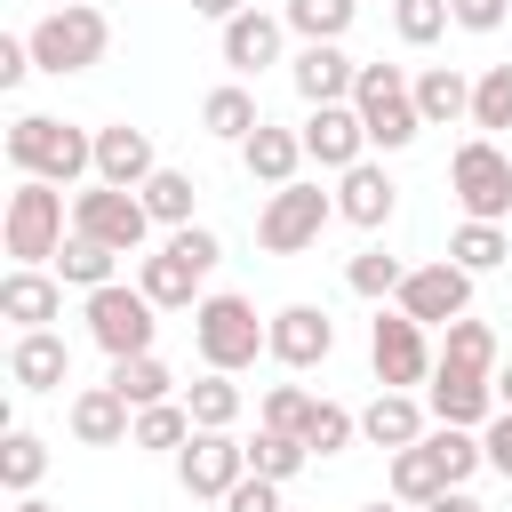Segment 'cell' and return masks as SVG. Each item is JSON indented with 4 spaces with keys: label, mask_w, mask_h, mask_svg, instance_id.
<instances>
[{
    "label": "cell",
    "mask_w": 512,
    "mask_h": 512,
    "mask_svg": "<svg viewBox=\"0 0 512 512\" xmlns=\"http://www.w3.org/2000/svg\"><path fill=\"white\" fill-rule=\"evenodd\" d=\"M192 344H200V360H208V368L240 376V368H256V360L272 352V320H256V304H248V296L216 288V296H200V304H192Z\"/></svg>",
    "instance_id": "1"
},
{
    "label": "cell",
    "mask_w": 512,
    "mask_h": 512,
    "mask_svg": "<svg viewBox=\"0 0 512 512\" xmlns=\"http://www.w3.org/2000/svg\"><path fill=\"white\" fill-rule=\"evenodd\" d=\"M8 160H16L24 176L80 184V176H96V136L72 128V120H48V112H16V128H8Z\"/></svg>",
    "instance_id": "2"
},
{
    "label": "cell",
    "mask_w": 512,
    "mask_h": 512,
    "mask_svg": "<svg viewBox=\"0 0 512 512\" xmlns=\"http://www.w3.org/2000/svg\"><path fill=\"white\" fill-rule=\"evenodd\" d=\"M24 40H32V64L64 80V72H88V64H104V48H112V24H104V8H96V0H56V8H48V16H40Z\"/></svg>",
    "instance_id": "3"
},
{
    "label": "cell",
    "mask_w": 512,
    "mask_h": 512,
    "mask_svg": "<svg viewBox=\"0 0 512 512\" xmlns=\"http://www.w3.org/2000/svg\"><path fill=\"white\" fill-rule=\"evenodd\" d=\"M352 104H360V120H368V144H376V152H408V144L424 136L416 80H408L400 64H360V80H352Z\"/></svg>",
    "instance_id": "4"
},
{
    "label": "cell",
    "mask_w": 512,
    "mask_h": 512,
    "mask_svg": "<svg viewBox=\"0 0 512 512\" xmlns=\"http://www.w3.org/2000/svg\"><path fill=\"white\" fill-rule=\"evenodd\" d=\"M0 240H8V256H16V264H56V248L72 240V232H64V184H48V176H24V184L8 192Z\"/></svg>",
    "instance_id": "5"
},
{
    "label": "cell",
    "mask_w": 512,
    "mask_h": 512,
    "mask_svg": "<svg viewBox=\"0 0 512 512\" xmlns=\"http://www.w3.org/2000/svg\"><path fill=\"white\" fill-rule=\"evenodd\" d=\"M448 192H456V208H464V216L504 224V216H512V152H504L496 136L456 144V160H448Z\"/></svg>",
    "instance_id": "6"
},
{
    "label": "cell",
    "mask_w": 512,
    "mask_h": 512,
    "mask_svg": "<svg viewBox=\"0 0 512 512\" xmlns=\"http://www.w3.org/2000/svg\"><path fill=\"white\" fill-rule=\"evenodd\" d=\"M328 216H336V192H320V184H272V200L256 216V248L264 256H304L328 232Z\"/></svg>",
    "instance_id": "7"
},
{
    "label": "cell",
    "mask_w": 512,
    "mask_h": 512,
    "mask_svg": "<svg viewBox=\"0 0 512 512\" xmlns=\"http://www.w3.org/2000/svg\"><path fill=\"white\" fill-rule=\"evenodd\" d=\"M152 336H160V304L144 288H120V280L88 288V344L96 352L128 360V352H152Z\"/></svg>",
    "instance_id": "8"
},
{
    "label": "cell",
    "mask_w": 512,
    "mask_h": 512,
    "mask_svg": "<svg viewBox=\"0 0 512 512\" xmlns=\"http://www.w3.org/2000/svg\"><path fill=\"white\" fill-rule=\"evenodd\" d=\"M72 232H88V240H104V248H120V256H136L144 248V232H152V208H144V192H128V184H88V192H72Z\"/></svg>",
    "instance_id": "9"
},
{
    "label": "cell",
    "mask_w": 512,
    "mask_h": 512,
    "mask_svg": "<svg viewBox=\"0 0 512 512\" xmlns=\"http://www.w3.org/2000/svg\"><path fill=\"white\" fill-rule=\"evenodd\" d=\"M368 368H376V384L408 392V384H432L440 352L424 344V320H408V312L392 304V312H376V328H368Z\"/></svg>",
    "instance_id": "10"
},
{
    "label": "cell",
    "mask_w": 512,
    "mask_h": 512,
    "mask_svg": "<svg viewBox=\"0 0 512 512\" xmlns=\"http://www.w3.org/2000/svg\"><path fill=\"white\" fill-rule=\"evenodd\" d=\"M472 280H480V272H464L456 256L416 264V272L400 280V312H408V320H424V328H448V320H464V312H472Z\"/></svg>",
    "instance_id": "11"
},
{
    "label": "cell",
    "mask_w": 512,
    "mask_h": 512,
    "mask_svg": "<svg viewBox=\"0 0 512 512\" xmlns=\"http://www.w3.org/2000/svg\"><path fill=\"white\" fill-rule=\"evenodd\" d=\"M176 480H184V496H232L240 480H248V440H232V432H192L184 448H176Z\"/></svg>",
    "instance_id": "12"
},
{
    "label": "cell",
    "mask_w": 512,
    "mask_h": 512,
    "mask_svg": "<svg viewBox=\"0 0 512 512\" xmlns=\"http://www.w3.org/2000/svg\"><path fill=\"white\" fill-rule=\"evenodd\" d=\"M304 160H320V168H352V160H368V120H360V104H312V120H304Z\"/></svg>",
    "instance_id": "13"
},
{
    "label": "cell",
    "mask_w": 512,
    "mask_h": 512,
    "mask_svg": "<svg viewBox=\"0 0 512 512\" xmlns=\"http://www.w3.org/2000/svg\"><path fill=\"white\" fill-rule=\"evenodd\" d=\"M288 80H296V96H304V104H352L360 64L344 56V40H304V48H296V64H288Z\"/></svg>",
    "instance_id": "14"
},
{
    "label": "cell",
    "mask_w": 512,
    "mask_h": 512,
    "mask_svg": "<svg viewBox=\"0 0 512 512\" xmlns=\"http://www.w3.org/2000/svg\"><path fill=\"white\" fill-rule=\"evenodd\" d=\"M336 352V320L320 304H280L272 312V360L280 368H320Z\"/></svg>",
    "instance_id": "15"
},
{
    "label": "cell",
    "mask_w": 512,
    "mask_h": 512,
    "mask_svg": "<svg viewBox=\"0 0 512 512\" xmlns=\"http://www.w3.org/2000/svg\"><path fill=\"white\" fill-rule=\"evenodd\" d=\"M8 376H16V392H64L72 384V344L56 328H16Z\"/></svg>",
    "instance_id": "16"
},
{
    "label": "cell",
    "mask_w": 512,
    "mask_h": 512,
    "mask_svg": "<svg viewBox=\"0 0 512 512\" xmlns=\"http://www.w3.org/2000/svg\"><path fill=\"white\" fill-rule=\"evenodd\" d=\"M504 400H496V376H472V368H432V416L440 424H464V432H480L488 416H496Z\"/></svg>",
    "instance_id": "17"
},
{
    "label": "cell",
    "mask_w": 512,
    "mask_h": 512,
    "mask_svg": "<svg viewBox=\"0 0 512 512\" xmlns=\"http://www.w3.org/2000/svg\"><path fill=\"white\" fill-rule=\"evenodd\" d=\"M392 208H400V184H392L376 160H352V168L336 176V216H344V224L376 232V224H392Z\"/></svg>",
    "instance_id": "18"
},
{
    "label": "cell",
    "mask_w": 512,
    "mask_h": 512,
    "mask_svg": "<svg viewBox=\"0 0 512 512\" xmlns=\"http://www.w3.org/2000/svg\"><path fill=\"white\" fill-rule=\"evenodd\" d=\"M72 440L80 448H120V440H136V408L112 384H88V392H72Z\"/></svg>",
    "instance_id": "19"
},
{
    "label": "cell",
    "mask_w": 512,
    "mask_h": 512,
    "mask_svg": "<svg viewBox=\"0 0 512 512\" xmlns=\"http://www.w3.org/2000/svg\"><path fill=\"white\" fill-rule=\"evenodd\" d=\"M56 312H64V280H56V272L16 264V272L0 280V320H16V328H48Z\"/></svg>",
    "instance_id": "20"
},
{
    "label": "cell",
    "mask_w": 512,
    "mask_h": 512,
    "mask_svg": "<svg viewBox=\"0 0 512 512\" xmlns=\"http://www.w3.org/2000/svg\"><path fill=\"white\" fill-rule=\"evenodd\" d=\"M280 40H288V16L240 8V16L224 24V64H232V72H264V64H280Z\"/></svg>",
    "instance_id": "21"
},
{
    "label": "cell",
    "mask_w": 512,
    "mask_h": 512,
    "mask_svg": "<svg viewBox=\"0 0 512 512\" xmlns=\"http://www.w3.org/2000/svg\"><path fill=\"white\" fill-rule=\"evenodd\" d=\"M152 168H160V152H152L144 128H128V120H120V128H96V176H104V184H128V192H136Z\"/></svg>",
    "instance_id": "22"
},
{
    "label": "cell",
    "mask_w": 512,
    "mask_h": 512,
    "mask_svg": "<svg viewBox=\"0 0 512 512\" xmlns=\"http://www.w3.org/2000/svg\"><path fill=\"white\" fill-rule=\"evenodd\" d=\"M200 280H208V272H200V264H184L176 248H152V256L136 264V288H144L160 312H192V304H200Z\"/></svg>",
    "instance_id": "23"
},
{
    "label": "cell",
    "mask_w": 512,
    "mask_h": 512,
    "mask_svg": "<svg viewBox=\"0 0 512 512\" xmlns=\"http://www.w3.org/2000/svg\"><path fill=\"white\" fill-rule=\"evenodd\" d=\"M360 440H376V448H416L424 440V408H416V392H376L368 408H360Z\"/></svg>",
    "instance_id": "24"
},
{
    "label": "cell",
    "mask_w": 512,
    "mask_h": 512,
    "mask_svg": "<svg viewBox=\"0 0 512 512\" xmlns=\"http://www.w3.org/2000/svg\"><path fill=\"white\" fill-rule=\"evenodd\" d=\"M240 160H248V176L256 184H296V168H304V128H256L248 144H240Z\"/></svg>",
    "instance_id": "25"
},
{
    "label": "cell",
    "mask_w": 512,
    "mask_h": 512,
    "mask_svg": "<svg viewBox=\"0 0 512 512\" xmlns=\"http://www.w3.org/2000/svg\"><path fill=\"white\" fill-rule=\"evenodd\" d=\"M416 112H424V128L472 120V80H464L456 64H424V72H416Z\"/></svg>",
    "instance_id": "26"
},
{
    "label": "cell",
    "mask_w": 512,
    "mask_h": 512,
    "mask_svg": "<svg viewBox=\"0 0 512 512\" xmlns=\"http://www.w3.org/2000/svg\"><path fill=\"white\" fill-rule=\"evenodd\" d=\"M128 408H160V400H176V376H168V360L160 352H128V360H112V376H104Z\"/></svg>",
    "instance_id": "27"
},
{
    "label": "cell",
    "mask_w": 512,
    "mask_h": 512,
    "mask_svg": "<svg viewBox=\"0 0 512 512\" xmlns=\"http://www.w3.org/2000/svg\"><path fill=\"white\" fill-rule=\"evenodd\" d=\"M440 488H456V480H448V464H440V448H432V440L392 448V496H400V504H432Z\"/></svg>",
    "instance_id": "28"
},
{
    "label": "cell",
    "mask_w": 512,
    "mask_h": 512,
    "mask_svg": "<svg viewBox=\"0 0 512 512\" xmlns=\"http://www.w3.org/2000/svg\"><path fill=\"white\" fill-rule=\"evenodd\" d=\"M200 128H208V136H224V144H248V136L264 128V112H256V96H248L240 80H224V88H208Z\"/></svg>",
    "instance_id": "29"
},
{
    "label": "cell",
    "mask_w": 512,
    "mask_h": 512,
    "mask_svg": "<svg viewBox=\"0 0 512 512\" xmlns=\"http://www.w3.org/2000/svg\"><path fill=\"white\" fill-rule=\"evenodd\" d=\"M440 360H448V368H472V376H496V368H504V360H496V328L472 320V312L440 328Z\"/></svg>",
    "instance_id": "30"
},
{
    "label": "cell",
    "mask_w": 512,
    "mask_h": 512,
    "mask_svg": "<svg viewBox=\"0 0 512 512\" xmlns=\"http://www.w3.org/2000/svg\"><path fill=\"white\" fill-rule=\"evenodd\" d=\"M184 408H192L200 432H232V424H240V384H232L224 368H208L200 384H184Z\"/></svg>",
    "instance_id": "31"
},
{
    "label": "cell",
    "mask_w": 512,
    "mask_h": 512,
    "mask_svg": "<svg viewBox=\"0 0 512 512\" xmlns=\"http://www.w3.org/2000/svg\"><path fill=\"white\" fill-rule=\"evenodd\" d=\"M136 192H144L152 224H168V232H176V224H192V200H200V184H192L184 168H152V176H144Z\"/></svg>",
    "instance_id": "32"
},
{
    "label": "cell",
    "mask_w": 512,
    "mask_h": 512,
    "mask_svg": "<svg viewBox=\"0 0 512 512\" xmlns=\"http://www.w3.org/2000/svg\"><path fill=\"white\" fill-rule=\"evenodd\" d=\"M304 464H312V448H304L296 432H272V424H256V440H248V472H264V480H280V488H288Z\"/></svg>",
    "instance_id": "33"
},
{
    "label": "cell",
    "mask_w": 512,
    "mask_h": 512,
    "mask_svg": "<svg viewBox=\"0 0 512 512\" xmlns=\"http://www.w3.org/2000/svg\"><path fill=\"white\" fill-rule=\"evenodd\" d=\"M448 256H456L464 272H496V264L512 256V240H504V224H480V216H464V224L448 232Z\"/></svg>",
    "instance_id": "34"
},
{
    "label": "cell",
    "mask_w": 512,
    "mask_h": 512,
    "mask_svg": "<svg viewBox=\"0 0 512 512\" xmlns=\"http://www.w3.org/2000/svg\"><path fill=\"white\" fill-rule=\"evenodd\" d=\"M112 264H120V248H104V240H88V232H72V240L56 248V280H72V288H104Z\"/></svg>",
    "instance_id": "35"
},
{
    "label": "cell",
    "mask_w": 512,
    "mask_h": 512,
    "mask_svg": "<svg viewBox=\"0 0 512 512\" xmlns=\"http://www.w3.org/2000/svg\"><path fill=\"white\" fill-rule=\"evenodd\" d=\"M280 16H288V32H304V40H344L352 16H360V0H280Z\"/></svg>",
    "instance_id": "36"
},
{
    "label": "cell",
    "mask_w": 512,
    "mask_h": 512,
    "mask_svg": "<svg viewBox=\"0 0 512 512\" xmlns=\"http://www.w3.org/2000/svg\"><path fill=\"white\" fill-rule=\"evenodd\" d=\"M40 472H48V440H40V432H8V440H0V480H8V496H32Z\"/></svg>",
    "instance_id": "37"
},
{
    "label": "cell",
    "mask_w": 512,
    "mask_h": 512,
    "mask_svg": "<svg viewBox=\"0 0 512 512\" xmlns=\"http://www.w3.org/2000/svg\"><path fill=\"white\" fill-rule=\"evenodd\" d=\"M200 424H192V408L184 400H160V408H136V440L128 448H184Z\"/></svg>",
    "instance_id": "38"
},
{
    "label": "cell",
    "mask_w": 512,
    "mask_h": 512,
    "mask_svg": "<svg viewBox=\"0 0 512 512\" xmlns=\"http://www.w3.org/2000/svg\"><path fill=\"white\" fill-rule=\"evenodd\" d=\"M352 432H360V416H352L344 400H312V416H304V448H312V456L352 448Z\"/></svg>",
    "instance_id": "39"
},
{
    "label": "cell",
    "mask_w": 512,
    "mask_h": 512,
    "mask_svg": "<svg viewBox=\"0 0 512 512\" xmlns=\"http://www.w3.org/2000/svg\"><path fill=\"white\" fill-rule=\"evenodd\" d=\"M472 128H512V64H488L480 80H472Z\"/></svg>",
    "instance_id": "40"
},
{
    "label": "cell",
    "mask_w": 512,
    "mask_h": 512,
    "mask_svg": "<svg viewBox=\"0 0 512 512\" xmlns=\"http://www.w3.org/2000/svg\"><path fill=\"white\" fill-rule=\"evenodd\" d=\"M344 280H352V296H400L408 264H400V256H384V248H360V256L344 264Z\"/></svg>",
    "instance_id": "41"
},
{
    "label": "cell",
    "mask_w": 512,
    "mask_h": 512,
    "mask_svg": "<svg viewBox=\"0 0 512 512\" xmlns=\"http://www.w3.org/2000/svg\"><path fill=\"white\" fill-rule=\"evenodd\" d=\"M448 24H456V16H448V0H392V32H400L408 48H432Z\"/></svg>",
    "instance_id": "42"
},
{
    "label": "cell",
    "mask_w": 512,
    "mask_h": 512,
    "mask_svg": "<svg viewBox=\"0 0 512 512\" xmlns=\"http://www.w3.org/2000/svg\"><path fill=\"white\" fill-rule=\"evenodd\" d=\"M256 416H264L272 432H296V440H304V416H312V392H304V384H272Z\"/></svg>",
    "instance_id": "43"
},
{
    "label": "cell",
    "mask_w": 512,
    "mask_h": 512,
    "mask_svg": "<svg viewBox=\"0 0 512 512\" xmlns=\"http://www.w3.org/2000/svg\"><path fill=\"white\" fill-rule=\"evenodd\" d=\"M224 512H280V480H264V472H248L232 496H224Z\"/></svg>",
    "instance_id": "44"
},
{
    "label": "cell",
    "mask_w": 512,
    "mask_h": 512,
    "mask_svg": "<svg viewBox=\"0 0 512 512\" xmlns=\"http://www.w3.org/2000/svg\"><path fill=\"white\" fill-rule=\"evenodd\" d=\"M480 448H488V472L512 480V408H496V416L480 424Z\"/></svg>",
    "instance_id": "45"
},
{
    "label": "cell",
    "mask_w": 512,
    "mask_h": 512,
    "mask_svg": "<svg viewBox=\"0 0 512 512\" xmlns=\"http://www.w3.org/2000/svg\"><path fill=\"white\" fill-rule=\"evenodd\" d=\"M448 16H456L464 32H496V24L512 16V0H448Z\"/></svg>",
    "instance_id": "46"
},
{
    "label": "cell",
    "mask_w": 512,
    "mask_h": 512,
    "mask_svg": "<svg viewBox=\"0 0 512 512\" xmlns=\"http://www.w3.org/2000/svg\"><path fill=\"white\" fill-rule=\"evenodd\" d=\"M24 72H40L32 64V40H0V88H24Z\"/></svg>",
    "instance_id": "47"
},
{
    "label": "cell",
    "mask_w": 512,
    "mask_h": 512,
    "mask_svg": "<svg viewBox=\"0 0 512 512\" xmlns=\"http://www.w3.org/2000/svg\"><path fill=\"white\" fill-rule=\"evenodd\" d=\"M416 512H488V504H480L472 488H440V496H432V504H416Z\"/></svg>",
    "instance_id": "48"
},
{
    "label": "cell",
    "mask_w": 512,
    "mask_h": 512,
    "mask_svg": "<svg viewBox=\"0 0 512 512\" xmlns=\"http://www.w3.org/2000/svg\"><path fill=\"white\" fill-rule=\"evenodd\" d=\"M192 8H200V16H216V24H232V16L248 8V0H192Z\"/></svg>",
    "instance_id": "49"
},
{
    "label": "cell",
    "mask_w": 512,
    "mask_h": 512,
    "mask_svg": "<svg viewBox=\"0 0 512 512\" xmlns=\"http://www.w3.org/2000/svg\"><path fill=\"white\" fill-rule=\"evenodd\" d=\"M496 400H504V408H512V360H504V368H496Z\"/></svg>",
    "instance_id": "50"
},
{
    "label": "cell",
    "mask_w": 512,
    "mask_h": 512,
    "mask_svg": "<svg viewBox=\"0 0 512 512\" xmlns=\"http://www.w3.org/2000/svg\"><path fill=\"white\" fill-rule=\"evenodd\" d=\"M16 512H56V504H40V496H16Z\"/></svg>",
    "instance_id": "51"
},
{
    "label": "cell",
    "mask_w": 512,
    "mask_h": 512,
    "mask_svg": "<svg viewBox=\"0 0 512 512\" xmlns=\"http://www.w3.org/2000/svg\"><path fill=\"white\" fill-rule=\"evenodd\" d=\"M360 512H408V504H400V496H392V504H384V496H376V504H360Z\"/></svg>",
    "instance_id": "52"
}]
</instances>
